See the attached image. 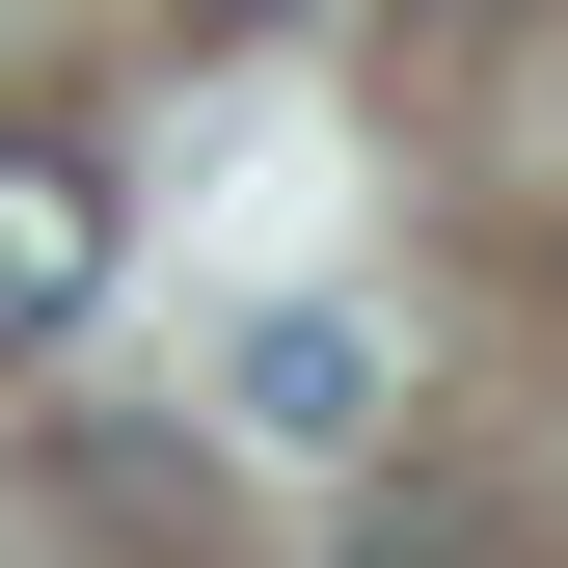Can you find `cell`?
Returning <instances> with one entry per match:
<instances>
[{"mask_svg":"<svg viewBox=\"0 0 568 568\" xmlns=\"http://www.w3.org/2000/svg\"><path fill=\"white\" fill-rule=\"evenodd\" d=\"M190 28H298V0H190Z\"/></svg>","mask_w":568,"mask_h":568,"instance_id":"cell-3","label":"cell"},{"mask_svg":"<svg viewBox=\"0 0 568 568\" xmlns=\"http://www.w3.org/2000/svg\"><path fill=\"white\" fill-rule=\"evenodd\" d=\"M352 406H379L352 325H244V434H352Z\"/></svg>","mask_w":568,"mask_h":568,"instance_id":"cell-2","label":"cell"},{"mask_svg":"<svg viewBox=\"0 0 568 568\" xmlns=\"http://www.w3.org/2000/svg\"><path fill=\"white\" fill-rule=\"evenodd\" d=\"M109 298V163L82 135H0V352H54Z\"/></svg>","mask_w":568,"mask_h":568,"instance_id":"cell-1","label":"cell"}]
</instances>
